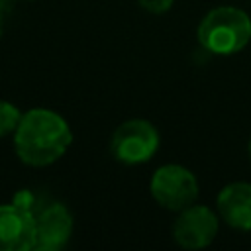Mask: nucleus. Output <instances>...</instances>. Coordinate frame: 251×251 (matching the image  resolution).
Here are the masks:
<instances>
[{
  "mask_svg": "<svg viewBox=\"0 0 251 251\" xmlns=\"http://www.w3.org/2000/svg\"><path fill=\"white\" fill-rule=\"evenodd\" d=\"M16 153L31 167H45L65 155L73 141L69 124L53 110L33 108L16 127Z\"/></svg>",
  "mask_w": 251,
  "mask_h": 251,
  "instance_id": "1",
  "label": "nucleus"
},
{
  "mask_svg": "<svg viewBox=\"0 0 251 251\" xmlns=\"http://www.w3.org/2000/svg\"><path fill=\"white\" fill-rule=\"evenodd\" d=\"M251 39V18L233 6L210 10L198 25L200 45L214 55H233Z\"/></svg>",
  "mask_w": 251,
  "mask_h": 251,
  "instance_id": "2",
  "label": "nucleus"
},
{
  "mask_svg": "<svg viewBox=\"0 0 251 251\" xmlns=\"http://www.w3.org/2000/svg\"><path fill=\"white\" fill-rule=\"evenodd\" d=\"M149 190L159 206L171 212H180L194 204L198 196V182L186 167L163 165L153 173Z\"/></svg>",
  "mask_w": 251,
  "mask_h": 251,
  "instance_id": "3",
  "label": "nucleus"
},
{
  "mask_svg": "<svg viewBox=\"0 0 251 251\" xmlns=\"http://www.w3.org/2000/svg\"><path fill=\"white\" fill-rule=\"evenodd\" d=\"M112 155L126 165L149 161L159 149V133L147 120H127L118 126L110 141Z\"/></svg>",
  "mask_w": 251,
  "mask_h": 251,
  "instance_id": "4",
  "label": "nucleus"
},
{
  "mask_svg": "<svg viewBox=\"0 0 251 251\" xmlns=\"http://www.w3.org/2000/svg\"><path fill=\"white\" fill-rule=\"evenodd\" d=\"M218 233V216L206 206H188L175 220L173 237L184 249H202Z\"/></svg>",
  "mask_w": 251,
  "mask_h": 251,
  "instance_id": "5",
  "label": "nucleus"
},
{
  "mask_svg": "<svg viewBox=\"0 0 251 251\" xmlns=\"http://www.w3.org/2000/svg\"><path fill=\"white\" fill-rule=\"evenodd\" d=\"M35 247V216L27 206H0V251H29Z\"/></svg>",
  "mask_w": 251,
  "mask_h": 251,
  "instance_id": "6",
  "label": "nucleus"
},
{
  "mask_svg": "<svg viewBox=\"0 0 251 251\" xmlns=\"http://www.w3.org/2000/svg\"><path fill=\"white\" fill-rule=\"evenodd\" d=\"M73 233V218L63 204H51L35 216V247L39 251L61 249Z\"/></svg>",
  "mask_w": 251,
  "mask_h": 251,
  "instance_id": "7",
  "label": "nucleus"
},
{
  "mask_svg": "<svg viewBox=\"0 0 251 251\" xmlns=\"http://www.w3.org/2000/svg\"><path fill=\"white\" fill-rule=\"evenodd\" d=\"M218 212L222 220L235 229H251V184L231 182L218 194Z\"/></svg>",
  "mask_w": 251,
  "mask_h": 251,
  "instance_id": "8",
  "label": "nucleus"
},
{
  "mask_svg": "<svg viewBox=\"0 0 251 251\" xmlns=\"http://www.w3.org/2000/svg\"><path fill=\"white\" fill-rule=\"evenodd\" d=\"M20 120H22L20 110L14 104H10V102L0 100V137L16 131Z\"/></svg>",
  "mask_w": 251,
  "mask_h": 251,
  "instance_id": "9",
  "label": "nucleus"
},
{
  "mask_svg": "<svg viewBox=\"0 0 251 251\" xmlns=\"http://www.w3.org/2000/svg\"><path fill=\"white\" fill-rule=\"evenodd\" d=\"M175 0H137V4L151 14H165Z\"/></svg>",
  "mask_w": 251,
  "mask_h": 251,
  "instance_id": "10",
  "label": "nucleus"
},
{
  "mask_svg": "<svg viewBox=\"0 0 251 251\" xmlns=\"http://www.w3.org/2000/svg\"><path fill=\"white\" fill-rule=\"evenodd\" d=\"M249 157H251V139H249Z\"/></svg>",
  "mask_w": 251,
  "mask_h": 251,
  "instance_id": "11",
  "label": "nucleus"
}]
</instances>
